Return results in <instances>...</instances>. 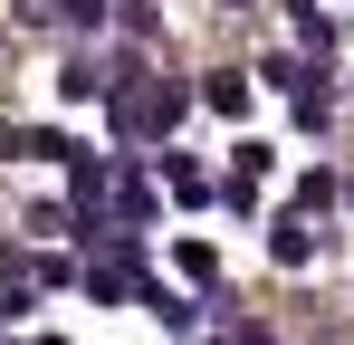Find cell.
<instances>
[{
  "label": "cell",
  "instance_id": "8fae6325",
  "mask_svg": "<svg viewBox=\"0 0 354 345\" xmlns=\"http://www.w3.org/2000/svg\"><path fill=\"white\" fill-rule=\"evenodd\" d=\"M163 182H173V192H182V202H201V192H211V182H201V172H192V163H182V154H163Z\"/></svg>",
  "mask_w": 354,
  "mask_h": 345
},
{
  "label": "cell",
  "instance_id": "5b68a950",
  "mask_svg": "<svg viewBox=\"0 0 354 345\" xmlns=\"http://www.w3.org/2000/svg\"><path fill=\"white\" fill-rule=\"evenodd\" d=\"M201 106H211V115H239V106H249V77H239V67L201 77Z\"/></svg>",
  "mask_w": 354,
  "mask_h": 345
},
{
  "label": "cell",
  "instance_id": "277c9868",
  "mask_svg": "<svg viewBox=\"0 0 354 345\" xmlns=\"http://www.w3.org/2000/svg\"><path fill=\"white\" fill-rule=\"evenodd\" d=\"M144 317H163V336H192V326H201V307H192V297H173L163 278L144 288Z\"/></svg>",
  "mask_w": 354,
  "mask_h": 345
},
{
  "label": "cell",
  "instance_id": "8992f818",
  "mask_svg": "<svg viewBox=\"0 0 354 345\" xmlns=\"http://www.w3.org/2000/svg\"><path fill=\"white\" fill-rule=\"evenodd\" d=\"M115 221H153V182L144 172H115Z\"/></svg>",
  "mask_w": 354,
  "mask_h": 345
},
{
  "label": "cell",
  "instance_id": "30bf717a",
  "mask_svg": "<svg viewBox=\"0 0 354 345\" xmlns=\"http://www.w3.org/2000/svg\"><path fill=\"white\" fill-rule=\"evenodd\" d=\"M221 202H230L239 221H259V182H249V172H230V182H221Z\"/></svg>",
  "mask_w": 354,
  "mask_h": 345
},
{
  "label": "cell",
  "instance_id": "4fadbf2b",
  "mask_svg": "<svg viewBox=\"0 0 354 345\" xmlns=\"http://www.w3.org/2000/svg\"><path fill=\"white\" fill-rule=\"evenodd\" d=\"M345 202H354V172H345Z\"/></svg>",
  "mask_w": 354,
  "mask_h": 345
},
{
  "label": "cell",
  "instance_id": "ba28073f",
  "mask_svg": "<svg viewBox=\"0 0 354 345\" xmlns=\"http://www.w3.org/2000/svg\"><path fill=\"white\" fill-rule=\"evenodd\" d=\"M288 19H297V29H306V39H316V48H335V19H326L316 0H288Z\"/></svg>",
  "mask_w": 354,
  "mask_h": 345
},
{
  "label": "cell",
  "instance_id": "5bb4252c",
  "mask_svg": "<svg viewBox=\"0 0 354 345\" xmlns=\"http://www.w3.org/2000/svg\"><path fill=\"white\" fill-rule=\"evenodd\" d=\"M230 10H239V0H230Z\"/></svg>",
  "mask_w": 354,
  "mask_h": 345
},
{
  "label": "cell",
  "instance_id": "9c48e42d",
  "mask_svg": "<svg viewBox=\"0 0 354 345\" xmlns=\"http://www.w3.org/2000/svg\"><path fill=\"white\" fill-rule=\"evenodd\" d=\"M335 202V172H297V211H326Z\"/></svg>",
  "mask_w": 354,
  "mask_h": 345
},
{
  "label": "cell",
  "instance_id": "7c38bea8",
  "mask_svg": "<svg viewBox=\"0 0 354 345\" xmlns=\"http://www.w3.org/2000/svg\"><path fill=\"white\" fill-rule=\"evenodd\" d=\"M106 10H115V0H58V19H67V29H96Z\"/></svg>",
  "mask_w": 354,
  "mask_h": 345
},
{
  "label": "cell",
  "instance_id": "7a4b0ae2",
  "mask_svg": "<svg viewBox=\"0 0 354 345\" xmlns=\"http://www.w3.org/2000/svg\"><path fill=\"white\" fill-rule=\"evenodd\" d=\"M0 154L10 163H48V154H77V144H58L48 125H0Z\"/></svg>",
  "mask_w": 354,
  "mask_h": 345
},
{
  "label": "cell",
  "instance_id": "52a82bcc",
  "mask_svg": "<svg viewBox=\"0 0 354 345\" xmlns=\"http://www.w3.org/2000/svg\"><path fill=\"white\" fill-rule=\"evenodd\" d=\"M173 259H182V278H221V249H211V240H182Z\"/></svg>",
  "mask_w": 354,
  "mask_h": 345
},
{
  "label": "cell",
  "instance_id": "3957f363",
  "mask_svg": "<svg viewBox=\"0 0 354 345\" xmlns=\"http://www.w3.org/2000/svg\"><path fill=\"white\" fill-rule=\"evenodd\" d=\"M106 87H115V67H96V57H67V67H58V96H67V106L106 96Z\"/></svg>",
  "mask_w": 354,
  "mask_h": 345
},
{
  "label": "cell",
  "instance_id": "6da1fadb",
  "mask_svg": "<svg viewBox=\"0 0 354 345\" xmlns=\"http://www.w3.org/2000/svg\"><path fill=\"white\" fill-rule=\"evenodd\" d=\"M268 259H278V269H306V259H316V230H306V211L268 221Z\"/></svg>",
  "mask_w": 354,
  "mask_h": 345
}]
</instances>
